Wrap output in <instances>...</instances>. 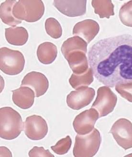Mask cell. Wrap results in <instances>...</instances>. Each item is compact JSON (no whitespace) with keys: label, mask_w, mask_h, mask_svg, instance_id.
Returning a JSON list of instances; mask_svg holds the SVG:
<instances>
[{"label":"cell","mask_w":132,"mask_h":157,"mask_svg":"<svg viewBox=\"0 0 132 157\" xmlns=\"http://www.w3.org/2000/svg\"><path fill=\"white\" fill-rule=\"evenodd\" d=\"M28 155L30 157H54L49 150H45L43 147H34L29 151Z\"/></svg>","instance_id":"25"},{"label":"cell","mask_w":132,"mask_h":157,"mask_svg":"<svg viewBox=\"0 0 132 157\" xmlns=\"http://www.w3.org/2000/svg\"><path fill=\"white\" fill-rule=\"evenodd\" d=\"M93 79V73L92 69L89 68L87 71L82 74L73 73L69 78V82L73 88L77 90L81 87L89 86L92 84Z\"/></svg>","instance_id":"20"},{"label":"cell","mask_w":132,"mask_h":157,"mask_svg":"<svg viewBox=\"0 0 132 157\" xmlns=\"http://www.w3.org/2000/svg\"><path fill=\"white\" fill-rule=\"evenodd\" d=\"M101 144V134L96 128L86 135L77 134L73 153L75 157H92L96 155Z\"/></svg>","instance_id":"5"},{"label":"cell","mask_w":132,"mask_h":157,"mask_svg":"<svg viewBox=\"0 0 132 157\" xmlns=\"http://www.w3.org/2000/svg\"><path fill=\"white\" fill-rule=\"evenodd\" d=\"M45 13V6L41 0H19L13 8L14 17L19 20L34 22L39 20Z\"/></svg>","instance_id":"4"},{"label":"cell","mask_w":132,"mask_h":157,"mask_svg":"<svg viewBox=\"0 0 132 157\" xmlns=\"http://www.w3.org/2000/svg\"><path fill=\"white\" fill-rule=\"evenodd\" d=\"M99 31L100 26L97 21L87 19L75 25L73 30V34L83 39L88 44L96 37Z\"/></svg>","instance_id":"14"},{"label":"cell","mask_w":132,"mask_h":157,"mask_svg":"<svg viewBox=\"0 0 132 157\" xmlns=\"http://www.w3.org/2000/svg\"><path fill=\"white\" fill-rule=\"evenodd\" d=\"M109 132L123 149L127 150L132 148V123L129 120L125 118L117 120Z\"/></svg>","instance_id":"8"},{"label":"cell","mask_w":132,"mask_h":157,"mask_svg":"<svg viewBox=\"0 0 132 157\" xmlns=\"http://www.w3.org/2000/svg\"><path fill=\"white\" fill-rule=\"evenodd\" d=\"M117 102V96L110 87L102 86L97 90V97L92 108L97 110L99 114V118H101L113 112Z\"/></svg>","instance_id":"7"},{"label":"cell","mask_w":132,"mask_h":157,"mask_svg":"<svg viewBox=\"0 0 132 157\" xmlns=\"http://www.w3.org/2000/svg\"><path fill=\"white\" fill-rule=\"evenodd\" d=\"M119 16L123 25L132 27V1L127 2L122 6Z\"/></svg>","instance_id":"22"},{"label":"cell","mask_w":132,"mask_h":157,"mask_svg":"<svg viewBox=\"0 0 132 157\" xmlns=\"http://www.w3.org/2000/svg\"><path fill=\"white\" fill-rule=\"evenodd\" d=\"M23 131L29 139L39 140L45 138L48 132V126L41 116L33 115L28 117L23 123Z\"/></svg>","instance_id":"9"},{"label":"cell","mask_w":132,"mask_h":157,"mask_svg":"<svg viewBox=\"0 0 132 157\" xmlns=\"http://www.w3.org/2000/svg\"><path fill=\"white\" fill-rule=\"evenodd\" d=\"M115 89L122 98L132 102V81L116 84Z\"/></svg>","instance_id":"24"},{"label":"cell","mask_w":132,"mask_h":157,"mask_svg":"<svg viewBox=\"0 0 132 157\" xmlns=\"http://www.w3.org/2000/svg\"><path fill=\"white\" fill-rule=\"evenodd\" d=\"M12 92L13 102L18 107L27 109L33 106L35 95L33 90L29 87L21 86L18 89L12 90Z\"/></svg>","instance_id":"15"},{"label":"cell","mask_w":132,"mask_h":157,"mask_svg":"<svg viewBox=\"0 0 132 157\" xmlns=\"http://www.w3.org/2000/svg\"><path fill=\"white\" fill-rule=\"evenodd\" d=\"M92 4L95 13L100 18L109 19L110 16L114 15V5L111 0H93Z\"/></svg>","instance_id":"19"},{"label":"cell","mask_w":132,"mask_h":157,"mask_svg":"<svg viewBox=\"0 0 132 157\" xmlns=\"http://www.w3.org/2000/svg\"><path fill=\"white\" fill-rule=\"evenodd\" d=\"M86 0H55L53 5L68 17L81 16L86 13Z\"/></svg>","instance_id":"12"},{"label":"cell","mask_w":132,"mask_h":157,"mask_svg":"<svg viewBox=\"0 0 132 157\" xmlns=\"http://www.w3.org/2000/svg\"><path fill=\"white\" fill-rule=\"evenodd\" d=\"M88 44L83 39L75 36L65 40L61 51L68 62L73 73L80 75L87 71L89 61L86 53L87 52Z\"/></svg>","instance_id":"2"},{"label":"cell","mask_w":132,"mask_h":157,"mask_svg":"<svg viewBox=\"0 0 132 157\" xmlns=\"http://www.w3.org/2000/svg\"><path fill=\"white\" fill-rule=\"evenodd\" d=\"M95 95L94 89L88 86L81 87L72 91L67 97L68 106L74 110H79L91 103Z\"/></svg>","instance_id":"10"},{"label":"cell","mask_w":132,"mask_h":157,"mask_svg":"<svg viewBox=\"0 0 132 157\" xmlns=\"http://www.w3.org/2000/svg\"><path fill=\"white\" fill-rule=\"evenodd\" d=\"M58 54L56 46L50 42H45L39 45L37 56L39 61L44 64H50L55 60Z\"/></svg>","instance_id":"17"},{"label":"cell","mask_w":132,"mask_h":157,"mask_svg":"<svg viewBox=\"0 0 132 157\" xmlns=\"http://www.w3.org/2000/svg\"><path fill=\"white\" fill-rule=\"evenodd\" d=\"M21 116L17 111L9 107L0 109V137L12 140L19 136L23 130Z\"/></svg>","instance_id":"3"},{"label":"cell","mask_w":132,"mask_h":157,"mask_svg":"<svg viewBox=\"0 0 132 157\" xmlns=\"http://www.w3.org/2000/svg\"><path fill=\"white\" fill-rule=\"evenodd\" d=\"M72 144V139L70 136H67L66 138L58 141L55 145L51 146V149L58 155H64L70 150Z\"/></svg>","instance_id":"23"},{"label":"cell","mask_w":132,"mask_h":157,"mask_svg":"<svg viewBox=\"0 0 132 157\" xmlns=\"http://www.w3.org/2000/svg\"><path fill=\"white\" fill-rule=\"evenodd\" d=\"M5 31L6 39L10 44L23 45L28 39L27 31L23 27L8 28Z\"/></svg>","instance_id":"16"},{"label":"cell","mask_w":132,"mask_h":157,"mask_svg":"<svg viewBox=\"0 0 132 157\" xmlns=\"http://www.w3.org/2000/svg\"><path fill=\"white\" fill-rule=\"evenodd\" d=\"M25 64V58L20 52L7 47L0 49V69L3 73L16 75L23 71Z\"/></svg>","instance_id":"6"},{"label":"cell","mask_w":132,"mask_h":157,"mask_svg":"<svg viewBox=\"0 0 132 157\" xmlns=\"http://www.w3.org/2000/svg\"><path fill=\"white\" fill-rule=\"evenodd\" d=\"M17 2L15 0H6L1 3L0 6V17L2 20L4 24L13 27H15L22 22L13 15V8Z\"/></svg>","instance_id":"18"},{"label":"cell","mask_w":132,"mask_h":157,"mask_svg":"<svg viewBox=\"0 0 132 157\" xmlns=\"http://www.w3.org/2000/svg\"><path fill=\"white\" fill-rule=\"evenodd\" d=\"M21 86L32 89L35 92V97L38 98L47 92L49 87V82L48 79L43 73L32 71L24 77Z\"/></svg>","instance_id":"13"},{"label":"cell","mask_w":132,"mask_h":157,"mask_svg":"<svg viewBox=\"0 0 132 157\" xmlns=\"http://www.w3.org/2000/svg\"><path fill=\"white\" fill-rule=\"evenodd\" d=\"M99 118V113L94 108L84 110L78 115L73 122L74 129L80 135H86L91 132Z\"/></svg>","instance_id":"11"},{"label":"cell","mask_w":132,"mask_h":157,"mask_svg":"<svg viewBox=\"0 0 132 157\" xmlns=\"http://www.w3.org/2000/svg\"><path fill=\"white\" fill-rule=\"evenodd\" d=\"M88 57L93 75L103 85L113 88L132 81V35L99 40L89 48Z\"/></svg>","instance_id":"1"},{"label":"cell","mask_w":132,"mask_h":157,"mask_svg":"<svg viewBox=\"0 0 132 157\" xmlns=\"http://www.w3.org/2000/svg\"><path fill=\"white\" fill-rule=\"evenodd\" d=\"M47 33L54 39H59L62 36V29L60 22L54 18H48L45 22Z\"/></svg>","instance_id":"21"}]
</instances>
